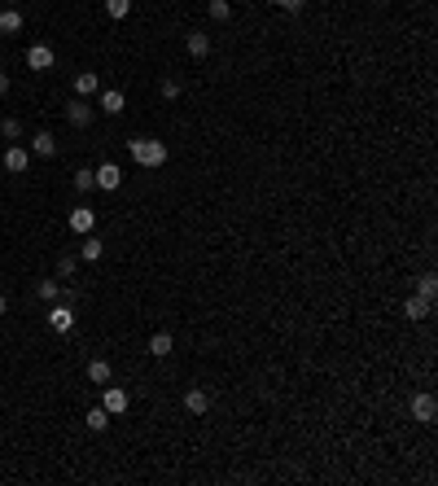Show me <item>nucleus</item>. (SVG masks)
Here are the masks:
<instances>
[{
	"label": "nucleus",
	"mask_w": 438,
	"mask_h": 486,
	"mask_svg": "<svg viewBox=\"0 0 438 486\" xmlns=\"http://www.w3.org/2000/svg\"><path fill=\"white\" fill-rule=\"evenodd\" d=\"M127 153H132V162H136V167H145V171H158V167H167V140L136 136V140H127Z\"/></svg>",
	"instance_id": "f257e3e1"
},
{
	"label": "nucleus",
	"mask_w": 438,
	"mask_h": 486,
	"mask_svg": "<svg viewBox=\"0 0 438 486\" xmlns=\"http://www.w3.org/2000/svg\"><path fill=\"white\" fill-rule=\"evenodd\" d=\"M92 118H97V106H88V96H75V101H66V123L70 127H92Z\"/></svg>",
	"instance_id": "f03ea898"
},
{
	"label": "nucleus",
	"mask_w": 438,
	"mask_h": 486,
	"mask_svg": "<svg viewBox=\"0 0 438 486\" xmlns=\"http://www.w3.org/2000/svg\"><path fill=\"white\" fill-rule=\"evenodd\" d=\"M48 328H53V333H70L75 328V306L58 298L53 306H48Z\"/></svg>",
	"instance_id": "7ed1b4c3"
},
{
	"label": "nucleus",
	"mask_w": 438,
	"mask_h": 486,
	"mask_svg": "<svg viewBox=\"0 0 438 486\" xmlns=\"http://www.w3.org/2000/svg\"><path fill=\"white\" fill-rule=\"evenodd\" d=\"M434 416H438V399H434L429 390L412 394V421H421V425H434Z\"/></svg>",
	"instance_id": "20e7f679"
},
{
	"label": "nucleus",
	"mask_w": 438,
	"mask_h": 486,
	"mask_svg": "<svg viewBox=\"0 0 438 486\" xmlns=\"http://www.w3.org/2000/svg\"><path fill=\"white\" fill-rule=\"evenodd\" d=\"M101 407H106L110 416H123L127 407H132V394H127L123 386H110V381H106V394H101Z\"/></svg>",
	"instance_id": "39448f33"
},
{
	"label": "nucleus",
	"mask_w": 438,
	"mask_h": 486,
	"mask_svg": "<svg viewBox=\"0 0 438 486\" xmlns=\"http://www.w3.org/2000/svg\"><path fill=\"white\" fill-rule=\"evenodd\" d=\"M97 110L110 114V118H119V114L127 110V96H123L119 88H106V92H97Z\"/></svg>",
	"instance_id": "423d86ee"
},
{
	"label": "nucleus",
	"mask_w": 438,
	"mask_h": 486,
	"mask_svg": "<svg viewBox=\"0 0 438 486\" xmlns=\"http://www.w3.org/2000/svg\"><path fill=\"white\" fill-rule=\"evenodd\" d=\"M66 223H70V233H80V237H88V233H97V211H92V206H75Z\"/></svg>",
	"instance_id": "0eeeda50"
},
{
	"label": "nucleus",
	"mask_w": 438,
	"mask_h": 486,
	"mask_svg": "<svg viewBox=\"0 0 438 486\" xmlns=\"http://www.w3.org/2000/svg\"><path fill=\"white\" fill-rule=\"evenodd\" d=\"M92 171H97V189H101V193H114V189L123 184L119 162H101V167H92Z\"/></svg>",
	"instance_id": "6e6552de"
},
{
	"label": "nucleus",
	"mask_w": 438,
	"mask_h": 486,
	"mask_svg": "<svg viewBox=\"0 0 438 486\" xmlns=\"http://www.w3.org/2000/svg\"><path fill=\"white\" fill-rule=\"evenodd\" d=\"M53 48L48 44H27V70H53Z\"/></svg>",
	"instance_id": "1a4fd4ad"
},
{
	"label": "nucleus",
	"mask_w": 438,
	"mask_h": 486,
	"mask_svg": "<svg viewBox=\"0 0 438 486\" xmlns=\"http://www.w3.org/2000/svg\"><path fill=\"white\" fill-rule=\"evenodd\" d=\"M27 167H31L27 145H9V149H5V171H9V175H22Z\"/></svg>",
	"instance_id": "9d476101"
},
{
	"label": "nucleus",
	"mask_w": 438,
	"mask_h": 486,
	"mask_svg": "<svg viewBox=\"0 0 438 486\" xmlns=\"http://www.w3.org/2000/svg\"><path fill=\"white\" fill-rule=\"evenodd\" d=\"M429 311H434V302H429V298L407 294V302H403V316H407V320H429Z\"/></svg>",
	"instance_id": "9b49d317"
},
{
	"label": "nucleus",
	"mask_w": 438,
	"mask_h": 486,
	"mask_svg": "<svg viewBox=\"0 0 438 486\" xmlns=\"http://www.w3.org/2000/svg\"><path fill=\"white\" fill-rule=\"evenodd\" d=\"M101 92V74L97 70H80L75 74V96H97Z\"/></svg>",
	"instance_id": "f8f14e48"
},
{
	"label": "nucleus",
	"mask_w": 438,
	"mask_h": 486,
	"mask_svg": "<svg viewBox=\"0 0 438 486\" xmlns=\"http://www.w3.org/2000/svg\"><path fill=\"white\" fill-rule=\"evenodd\" d=\"M31 153H35V158H53V153H58V136L53 132H35L31 136Z\"/></svg>",
	"instance_id": "ddd939ff"
},
{
	"label": "nucleus",
	"mask_w": 438,
	"mask_h": 486,
	"mask_svg": "<svg viewBox=\"0 0 438 486\" xmlns=\"http://www.w3.org/2000/svg\"><path fill=\"white\" fill-rule=\"evenodd\" d=\"M22 31V13H18V5H5L0 9V35H18Z\"/></svg>",
	"instance_id": "4468645a"
},
{
	"label": "nucleus",
	"mask_w": 438,
	"mask_h": 486,
	"mask_svg": "<svg viewBox=\"0 0 438 486\" xmlns=\"http://www.w3.org/2000/svg\"><path fill=\"white\" fill-rule=\"evenodd\" d=\"M110 377H114L110 360H101V355H97V360H88V381H92V386H106Z\"/></svg>",
	"instance_id": "2eb2a0df"
},
{
	"label": "nucleus",
	"mask_w": 438,
	"mask_h": 486,
	"mask_svg": "<svg viewBox=\"0 0 438 486\" xmlns=\"http://www.w3.org/2000/svg\"><path fill=\"white\" fill-rule=\"evenodd\" d=\"M101 254H106V245H101V237H97V233H88V237L80 241V259H84V263H97Z\"/></svg>",
	"instance_id": "dca6fc26"
},
{
	"label": "nucleus",
	"mask_w": 438,
	"mask_h": 486,
	"mask_svg": "<svg viewBox=\"0 0 438 486\" xmlns=\"http://www.w3.org/2000/svg\"><path fill=\"white\" fill-rule=\"evenodd\" d=\"M185 48H189V57H206L211 53V35H202V31H189V40H185Z\"/></svg>",
	"instance_id": "f3484780"
},
{
	"label": "nucleus",
	"mask_w": 438,
	"mask_h": 486,
	"mask_svg": "<svg viewBox=\"0 0 438 486\" xmlns=\"http://www.w3.org/2000/svg\"><path fill=\"white\" fill-rule=\"evenodd\" d=\"M110 421H114V416H110L101 403H97V407H88V429H92V433H106V429H110Z\"/></svg>",
	"instance_id": "a211bd4d"
},
{
	"label": "nucleus",
	"mask_w": 438,
	"mask_h": 486,
	"mask_svg": "<svg viewBox=\"0 0 438 486\" xmlns=\"http://www.w3.org/2000/svg\"><path fill=\"white\" fill-rule=\"evenodd\" d=\"M175 350V342H171V333H153L149 338V355H153V360H167V355Z\"/></svg>",
	"instance_id": "6ab92c4d"
},
{
	"label": "nucleus",
	"mask_w": 438,
	"mask_h": 486,
	"mask_svg": "<svg viewBox=\"0 0 438 486\" xmlns=\"http://www.w3.org/2000/svg\"><path fill=\"white\" fill-rule=\"evenodd\" d=\"M185 407H189L193 416H202L206 407H211V394H206V390H189V394H185Z\"/></svg>",
	"instance_id": "aec40b11"
},
{
	"label": "nucleus",
	"mask_w": 438,
	"mask_h": 486,
	"mask_svg": "<svg viewBox=\"0 0 438 486\" xmlns=\"http://www.w3.org/2000/svg\"><path fill=\"white\" fill-rule=\"evenodd\" d=\"M206 13H211V22H228L233 18V5L228 0H206Z\"/></svg>",
	"instance_id": "412c9836"
},
{
	"label": "nucleus",
	"mask_w": 438,
	"mask_h": 486,
	"mask_svg": "<svg viewBox=\"0 0 438 486\" xmlns=\"http://www.w3.org/2000/svg\"><path fill=\"white\" fill-rule=\"evenodd\" d=\"M417 294H421V298H429V302L438 298V276H434V272H421V280H417Z\"/></svg>",
	"instance_id": "4be33fe9"
},
{
	"label": "nucleus",
	"mask_w": 438,
	"mask_h": 486,
	"mask_svg": "<svg viewBox=\"0 0 438 486\" xmlns=\"http://www.w3.org/2000/svg\"><path fill=\"white\" fill-rule=\"evenodd\" d=\"M75 189H80V193H92V189H97V171H92V167H80V171H75Z\"/></svg>",
	"instance_id": "5701e85b"
},
{
	"label": "nucleus",
	"mask_w": 438,
	"mask_h": 486,
	"mask_svg": "<svg viewBox=\"0 0 438 486\" xmlns=\"http://www.w3.org/2000/svg\"><path fill=\"white\" fill-rule=\"evenodd\" d=\"M75 272H80V254H62V259H58V276L70 280Z\"/></svg>",
	"instance_id": "b1692460"
},
{
	"label": "nucleus",
	"mask_w": 438,
	"mask_h": 486,
	"mask_svg": "<svg viewBox=\"0 0 438 486\" xmlns=\"http://www.w3.org/2000/svg\"><path fill=\"white\" fill-rule=\"evenodd\" d=\"M35 289H40V298H44V302H58V298H62V280H40Z\"/></svg>",
	"instance_id": "393cba45"
},
{
	"label": "nucleus",
	"mask_w": 438,
	"mask_h": 486,
	"mask_svg": "<svg viewBox=\"0 0 438 486\" xmlns=\"http://www.w3.org/2000/svg\"><path fill=\"white\" fill-rule=\"evenodd\" d=\"M158 92H163V101H175L180 92H185V84H180V79H175V74H167V79L158 84Z\"/></svg>",
	"instance_id": "a878e982"
},
{
	"label": "nucleus",
	"mask_w": 438,
	"mask_h": 486,
	"mask_svg": "<svg viewBox=\"0 0 438 486\" xmlns=\"http://www.w3.org/2000/svg\"><path fill=\"white\" fill-rule=\"evenodd\" d=\"M0 136L18 145V140H22V123H18V118H0Z\"/></svg>",
	"instance_id": "bb28decb"
},
{
	"label": "nucleus",
	"mask_w": 438,
	"mask_h": 486,
	"mask_svg": "<svg viewBox=\"0 0 438 486\" xmlns=\"http://www.w3.org/2000/svg\"><path fill=\"white\" fill-rule=\"evenodd\" d=\"M106 13L110 18H127L132 13V0H106Z\"/></svg>",
	"instance_id": "cd10ccee"
},
{
	"label": "nucleus",
	"mask_w": 438,
	"mask_h": 486,
	"mask_svg": "<svg viewBox=\"0 0 438 486\" xmlns=\"http://www.w3.org/2000/svg\"><path fill=\"white\" fill-rule=\"evenodd\" d=\"M280 9H285V13H302L307 0H280Z\"/></svg>",
	"instance_id": "c85d7f7f"
},
{
	"label": "nucleus",
	"mask_w": 438,
	"mask_h": 486,
	"mask_svg": "<svg viewBox=\"0 0 438 486\" xmlns=\"http://www.w3.org/2000/svg\"><path fill=\"white\" fill-rule=\"evenodd\" d=\"M9 88H13V84H9V74L0 70V96H9Z\"/></svg>",
	"instance_id": "c756f323"
},
{
	"label": "nucleus",
	"mask_w": 438,
	"mask_h": 486,
	"mask_svg": "<svg viewBox=\"0 0 438 486\" xmlns=\"http://www.w3.org/2000/svg\"><path fill=\"white\" fill-rule=\"evenodd\" d=\"M0 316H9V298L5 294H0Z\"/></svg>",
	"instance_id": "7c9ffc66"
},
{
	"label": "nucleus",
	"mask_w": 438,
	"mask_h": 486,
	"mask_svg": "<svg viewBox=\"0 0 438 486\" xmlns=\"http://www.w3.org/2000/svg\"><path fill=\"white\" fill-rule=\"evenodd\" d=\"M5 5H18V0H5Z\"/></svg>",
	"instance_id": "2f4dec72"
}]
</instances>
